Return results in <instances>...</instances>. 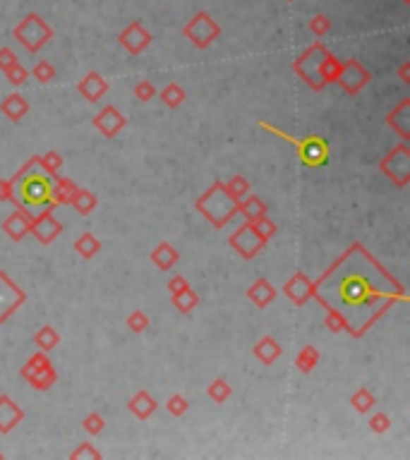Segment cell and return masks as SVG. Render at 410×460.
I'll return each instance as SVG.
<instances>
[{
  "label": "cell",
  "mask_w": 410,
  "mask_h": 460,
  "mask_svg": "<svg viewBox=\"0 0 410 460\" xmlns=\"http://www.w3.org/2000/svg\"><path fill=\"white\" fill-rule=\"evenodd\" d=\"M312 298L324 310L341 314L353 338H363L394 302H408V293L360 242H353L312 283Z\"/></svg>",
  "instance_id": "6da1fadb"
},
{
  "label": "cell",
  "mask_w": 410,
  "mask_h": 460,
  "mask_svg": "<svg viewBox=\"0 0 410 460\" xmlns=\"http://www.w3.org/2000/svg\"><path fill=\"white\" fill-rule=\"evenodd\" d=\"M12 202H17L29 219L39 216L46 209H56L53 204V175L39 166V156H32L27 166L12 175Z\"/></svg>",
  "instance_id": "7a4b0ae2"
},
{
  "label": "cell",
  "mask_w": 410,
  "mask_h": 460,
  "mask_svg": "<svg viewBox=\"0 0 410 460\" xmlns=\"http://www.w3.org/2000/svg\"><path fill=\"white\" fill-rule=\"evenodd\" d=\"M195 207L214 228H223L233 219V214H238V202L228 195L226 185H223L221 180H216V183L197 199Z\"/></svg>",
  "instance_id": "3957f363"
},
{
  "label": "cell",
  "mask_w": 410,
  "mask_h": 460,
  "mask_svg": "<svg viewBox=\"0 0 410 460\" xmlns=\"http://www.w3.org/2000/svg\"><path fill=\"white\" fill-rule=\"evenodd\" d=\"M259 127H262V130H267V132H274V135H279L281 139H286L288 144H293L295 151H298V156H300V161H303L307 168H322V166H327V163H329V144H327V139H324V137L307 135L303 139H295L291 135H286L283 130H279V127L264 123V120L259 123Z\"/></svg>",
  "instance_id": "277c9868"
},
{
  "label": "cell",
  "mask_w": 410,
  "mask_h": 460,
  "mask_svg": "<svg viewBox=\"0 0 410 460\" xmlns=\"http://www.w3.org/2000/svg\"><path fill=\"white\" fill-rule=\"evenodd\" d=\"M15 39L20 41L29 53H39L41 48L53 39V27L39 15V12H29V15L15 27Z\"/></svg>",
  "instance_id": "5b68a950"
},
{
  "label": "cell",
  "mask_w": 410,
  "mask_h": 460,
  "mask_svg": "<svg viewBox=\"0 0 410 460\" xmlns=\"http://www.w3.org/2000/svg\"><path fill=\"white\" fill-rule=\"evenodd\" d=\"M327 53H329L327 46L317 41L315 46L307 48L303 56L293 63L295 75H298L300 80H305L307 87L315 89V92H322V89H324V82H322V77H319V65H322V58L327 56Z\"/></svg>",
  "instance_id": "8992f818"
},
{
  "label": "cell",
  "mask_w": 410,
  "mask_h": 460,
  "mask_svg": "<svg viewBox=\"0 0 410 460\" xmlns=\"http://www.w3.org/2000/svg\"><path fill=\"white\" fill-rule=\"evenodd\" d=\"M379 168L396 187H408L410 185V147L406 142H401L399 147H394L379 161Z\"/></svg>",
  "instance_id": "52a82bcc"
},
{
  "label": "cell",
  "mask_w": 410,
  "mask_h": 460,
  "mask_svg": "<svg viewBox=\"0 0 410 460\" xmlns=\"http://www.w3.org/2000/svg\"><path fill=\"white\" fill-rule=\"evenodd\" d=\"M183 34L188 36L197 48H209L221 36V27H219V22H214V17H211L209 12H197V15L185 24Z\"/></svg>",
  "instance_id": "ba28073f"
},
{
  "label": "cell",
  "mask_w": 410,
  "mask_h": 460,
  "mask_svg": "<svg viewBox=\"0 0 410 460\" xmlns=\"http://www.w3.org/2000/svg\"><path fill=\"white\" fill-rule=\"evenodd\" d=\"M228 245H231L233 250L238 252L243 259H252V257H257V254L262 252V247L267 245V240H264L262 235H259L257 230H255V226L247 221V223H243V226H240L231 235Z\"/></svg>",
  "instance_id": "9c48e42d"
},
{
  "label": "cell",
  "mask_w": 410,
  "mask_h": 460,
  "mask_svg": "<svg viewBox=\"0 0 410 460\" xmlns=\"http://www.w3.org/2000/svg\"><path fill=\"white\" fill-rule=\"evenodd\" d=\"M24 302H27V293L5 271H0V324L8 322Z\"/></svg>",
  "instance_id": "30bf717a"
},
{
  "label": "cell",
  "mask_w": 410,
  "mask_h": 460,
  "mask_svg": "<svg viewBox=\"0 0 410 460\" xmlns=\"http://www.w3.org/2000/svg\"><path fill=\"white\" fill-rule=\"evenodd\" d=\"M29 233H34V238L39 240L41 245H51V242L63 233V226H60V221L53 216V209H46L32 219V230H29Z\"/></svg>",
  "instance_id": "8fae6325"
},
{
  "label": "cell",
  "mask_w": 410,
  "mask_h": 460,
  "mask_svg": "<svg viewBox=\"0 0 410 460\" xmlns=\"http://www.w3.org/2000/svg\"><path fill=\"white\" fill-rule=\"evenodd\" d=\"M336 82L341 84V89L346 94H358L360 89L370 82V72H367L358 60H348V63H343V70Z\"/></svg>",
  "instance_id": "7c38bea8"
},
{
  "label": "cell",
  "mask_w": 410,
  "mask_h": 460,
  "mask_svg": "<svg viewBox=\"0 0 410 460\" xmlns=\"http://www.w3.org/2000/svg\"><path fill=\"white\" fill-rule=\"evenodd\" d=\"M118 41L128 53H132V56H140L144 48L152 44V34L142 27V22H130L128 29H123V32H120Z\"/></svg>",
  "instance_id": "4fadbf2b"
},
{
  "label": "cell",
  "mask_w": 410,
  "mask_h": 460,
  "mask_svg": "<svg viewBox=\"0 0 410 460\" xmlns=\"http://www.w3.org/2000/svg\"><path fill=\"white\" fill-rule=\"evenodd\" d=\"M125 125H128V118H125V115L120 113L116 106H106L104 111H99V113H96V118H94V127L106 139L118 137L120 130H123Z\"/></svg>",
  "instance_id": "5bb4252c"
},
{
  "label": "cell",
  "mask_w": 410,
  "mask_h": 460,
  "mask_svg": "<svg viewBox=\"0 0 410 460\" xmlns=\"http://www.w3.org/2000/svg\"><path fill=\"white\" fill-rule=\"evenodd\" d=\"M283 293L288 295V300L291 302H295L298 307H303L305 302L312 298V281L303 274V271H298L293 278H288V283L283 286Z\"/></svg>",
  "instance_id": "9a60e30c"
},
{
  "label": "cell",
  "mask_w": 410,
  "mask_h": 460,
  "mask_svg": "<svg viewBox=\"0 0 410 460\" xmlns=\"http://www.w3.org/2000/svg\"><path fill=\"white\" fill-rule=\"evenodd\" d=\"M77 92H80L89 104H96L99 99H104V94L108 92V82L99 72H89L84 75L80 82H77Z\"/></svg>",
  "instance_id": "2e32d148"
},
{
  "label": "cell",
  "mask_w": 410,
  "mask_h": 460,
  "mask_svg": "<svg viewBox=\"0 0 410 460\" xmlns=\"http://www.w3.org/2000/svg\"><path fill=\"white\" fill-rule=\"evenodd\" d=\"M387 123L391 130L399 132V137L403 142H408L410 139V99H403L401 104L387 115Z\"/></svg>",
  "instance_id": "e0dca14e"
},
{
  "label": "cell",
  "mask_w": 410,
  "mask_h": 460,
  "mask_svg": "<svg viewBox=\"0 0 410 460\" xmlns=\"http://www.w3.org/2000/svg\"><path fill=\"white\" fill-rule=\"evenodd\" d=\"M22 420H24V413L20 405L12 401L10 396H0V432L3 434L12 432Z\"/></svg>",
  "instance_id": "ac0fdd59"
},
{
  "label": "cell",
  "mask_w": 410,
  "mask_h": 460,
  "mask_svg": "<svg viewBox=\"0 0 410 460\" xmlns=\"http://www.w3.org/2000/svg\"><path fill=\"white\" fill-rule=\"evenodd\" d=\"M3 230H5V235H8L10 240L20 242L24 235L32 230V219H29V216L24 214L22 209H17V211H12L8 219L3 221Z\"/></svg>",
  "instance_id": "d6986e66"
},
{
  "label": "cell",
  "mask_w": 410,
  "mask_h": 460,
  "mask_svg": "<svg viewBox=\"0 0 410 460\" xmlns=\"http://www.w3.org/2000/svg\"><path fill=\"white\" fill-rule=\"evenodd\" d=\"M247 298L252 300V305H257V310H267L271 302L276 300V288L271 286L267 278H257L250 286V290H247Z\"/></svg>",
  "instance_id": "ffe728a7"
},
{
  "label": "cell",
  "mask_w": 410,
  "mask_h": 460,
  "mask_svg": "<svg viewBox=\"0 0 410 460\" xmlns=\"http://www.w3.org/2000/svg\"><path fill=\"white\" fill-rule=\"evenodd\" d=\"M0 113L5 115V118H10L12 123H20L24 115L29 113V101L24 99L22 94H10L3 99V104H0Z\"/></svg>",
  "instance_id": "44dd1931"
},
{
  "label": "cell",
  "mask_w": 410,
  "mask_h": 460,
  "mask_svg": "<svg viewBox=\"0 0 410 460\" xmlns=\"http://www.w3.org/2000/svg\"><path fill=\"white\" fill-rule=\"evenodd\" d=\"M128 408H130V413L137 417V420H147V417L154 415L156 401L152 398V393H149V391H137L135 396L130 398Z\"/></svg>",
  "instance_id": "7402d4cb"
},
{
  "label": "cell",
  "mask_w": 410,
  "mask_h": 460,
  "mask_svg": "<svg viewBox=\"0 0 410 460\" xmlns=\"http://www.w3.org/2000/svg\"><path fill=\"white\" fill-rule=\"evenodd\" d=\"M281 353H283V348L279 345V341H276V338H271V336H264L262 341H257V345H255V357L267 367L274 365V362L281 357Z\"/></svg>",
  "instance_id": "603a6c76"
},
{
  "label": "cell",
  "mask_w": 410,
  "mask_h": 460,
  "mask_svg": "<svg viewBox=\"0 0 410 460\" xmlns=\"http://www.w3.org/2000/svg\"><path fill=\"white\" fill-rule=\"evenodd\" d=\"M178 259H180V252L171 245V242H161V245L152 252V262L156 269H161V271H171L173 266L178 264Z\"/></svg>",
  "instance_id": "cb8c5ba5"
},
{
  "label": "cell",
  "mask_w": 410,
  "mask_h": 460,
  "mask_svg": "<svg viewBox=\"0 0 410 460\" xmlns=\"http://www.w3.org/2000/svg\"><path fill=\"white\" fill-rule=\"evenodd\" d=\"M238 211L245 216L247 221H255V219H259V216L267 214V202L257 195H245L238 202Z\"/></svg>",
  "instance_id": "d4e9b609"
},
{
  "label": "cell",
  "mask_w": 410,
  "mask_h": 460,
  "mask_svg": "<svg viewBox=\"0 0 410 460\" xmlns=\"http://www.w3.org/2000/svg\"><path fill=\"white\" fill-rule=\"evenodd\" d=\"M75 190H77V185L72 183L70 178L53 175V204H56V207H60V204H70Z\"/></svg>",
  "instance_id": "484cf974"
},
{
  "label": "cell",
  "mask_w": 410,
  "mask_h": 460,
  "mask_svg": "<svg viewBox=\"0 0 410 460\" xmlns=\"http://www.w3.org/2000/svg\"><path fill=\"white\" fill-rule=\"evenodd\" d=\"M96 204H99V199H96L94 192L82 190V187H77L75 195H72V199H70V207L75 209L77 214H82V216L92 214V211L96 209Z\"/></svg>",
  "instance_id": "4316f807"
},
{
  "label": "cell",
  "mask_w": 410,
  "mask_h": 460,
  "mask_svg": "<svg viewBox=\"0 0 410 460\" xmlns=\"http://www.w3.org/2000/svg\"><path fill=\"white\" fill-rule=\"evenodd\" d=\"M27 381L34 386L36 391H48V389H51V386L58 381V372H56V367H53V362H51V365L36 369V372H34Z\"/></svg>",
  "instance_id": "83f0119b"
},
{
  "label": "cell",
  "mask_w": 410,
  "mask_h": 460,
  "mask_svg": "<svg viewBox=\"0 0 410 460\" xmlns=\"http://www.w3.org/2000/svg\"><path fill=\"white\" fill-rule=\"evenodd\" d=\"M75 252L80 254L82 259H94L96 254L101 252V240L96 238L94 233H82L80 238L75 240Z\"/></svg>",
  "instance_id": "f1b7e54d"
},
{
  "label": "cell",
  "mask_w": 410,
  "mask_h": 460,
  "mask_svg": "<svg viewBox=\"0 0 410 460\" xmlns=\"http://www.w3.org/2000/svg\"><path fill=\"white\" fill-rule=\"evenodd\" d=\"M341 70H343V60H339L336 56H331V53H327V56L322 58V65H319V77H322L324 87H327V84H331V82L339 80Z\"/></svg>",
  "instance_id": "f546056e"
},
{
  "label": "cell",
  "mask_w": 410,
  "mask_h": 460,
  "mask_svg": "<svg viewBox=\"0 0 410 460\" xmlns=\"http://www.w3.org/2000/svg\"><path fill=\"white\" fill-rule=\"evenodd\" d=\"M171 302L180 314H190L197 305H200V295H197L192 288H185V290H180V293L173 295Z\"/></svg>",
  "instance_id": "4dcf8cb0"
},
{
  "label": "cell",
  "mask_w": 410,
  "mask_h": 460,
  "mask_svg": "<svg viewBox=\"0 0 410 460\" xmlns=\"http://www.w3.org/2000/svg\"><path fill=\"white\" fill-rule=\"evenodd\" d=\"M319 350L315 348V345H305L303 350L298 353V357H295V367L300 369L303 374H310L312 369H315L319 365Z\"/></svg>",
  "instance_id": "1f68e13d"
},
{
  "label": "cell",
  "mask_w": 410,
  "mask_h": 460,
  "mask_svg": "<svg viewBox=\"0 0 410 460\" xmlns=\"http://www.w3.org/2000/svg\"><path fill=\"white\" fill-rule=\"evenodd\" d=\"M34 343L39 350H44V353H51L53 348H58L60 343V334L53 326H44V329H39V334L34 336Z\"/></svg>",
  "instance_id": "d6a6232c"
},
{
  "label": "cell",
  "mask_w": 410,
  "mask_h": 460,
  "mask_svg": "<svg viewBox=\"0 0 410 460\" xmlns=\"http://www.w3.org/2000/svg\"><path fill=\"white\" fill-rule=\"evenodd\" d=\"M375 403H377V398L372 396V391L365 389V386H360V389L351 396V405H353L355 410H358V413H363V415L370 413V410L375 408Z\"/></svg>",
  "instance_id": "836d02e7"
},
{
  "label": "cell",
  "mask_w": 410,
  "mask_h": 460,
  "mask_svg": "<svg viewBox=\"0 0 410 460\" xmlns=\"http://www.w3.org/2000/svg\"><path fill=\"white\" fill-rule=\"evenodd\" d=\"M223 185H226V192L235 199V202H240L245 195H250V180H247L245 175H233V178Z\"/></svg>",
  "instance_id": "e575fe53"
},
{
  "label": "cell",
  "mask_w": 410,
  "mask_h": 460,
  "mask_svg": "<svg viewBox=\"0 0 410 460\" xmlns=\"http://www.w3.org/2000/svg\"><path fill=\"white\" fill-rule=\"evenodd\" d=\"M161 101L168 106V108H180V104L185 101V89L180 84H168V87L161 92Z\"/></svg>",
  "instance_id": "d590c367"
},
{
  "label": "cell",
  "mask_w": 410,
  "mask_h": 460,
  "mask_svg": "<svg viewBox=\"0 0 410 460\" xmlns=\"http://www.w3.org/2000/svg\"><path fill=\"white\" fill-rule=\"evenodd\" d=\"M231 391L233 389H231V384H228L226 379H214V381H211V386H209V398L214 403L221 405V403H226L228 398H231Z\"/></svg>",
  "instance_id": "8d00e7d4"
},
{
  "label": "cell",
  "mask_w": 410,
  "mask_h": 460,
  "mask_svg": "<svg viewBox=\"0 0 410 460\" xmlns=\"http://www.w3.org/2000/svg\"><path fill=\"white\" fill-rule=\"evenodd\" d=\"M39 166L44 168L48 175H58V171L63 168V156L58 151H46L44 156H39Z\"/></svg>",
  "instance_id": "74e56055"
},
{
  "label": "cell",
  "mask_w": 410,
  "mask_h": 460,
  "mask_svg": "<svg viewBox=\"0 0 410 460\" xmlns=\"http://www.w3.org/2000/svg\"><path fill=\"white\" fill-rule=\"evenodd\" d=\"M46 365H51V360H48V353L39 350V353H34V355L27 360V365L22 367V377L29 379V377H32V374L36 372V369H41V367H46Z\"/></svg>",
  "instance_id": "f35d334b"
},
{
  "label": "cell",
  "mask_w": 410,
  "mask_h": 460,
  "mask_svg": "<svg viewBox=\"0 0 410 460\" xmlns=\"http://www.w3.org/2000/svg\"><path fill=\"white\" fill-rule=\"evenodd\" d=\"M34 80L41 82V84H48L51 80H56V68H53L48 60H41V63H36V68L32 70Z\"/></svg>",
  "instance_id": "ab89813d"
},
{
  "label": "cell",
  "mask_w": 410,
  "mask_h": 460,
  "mask_svg": "<svg viewBox=\"0 0 410 460\" xmlns=\"http://www.w3.org/2000/svg\"><path fill=\"white\" fill-rule=\"evenodd\" d=\"M250 223L255 226V230H257L259 235H262L264 240H269V238H274V235H276V223L271 221L267 214L259 216V219H255V221H250Z\"/></svg>",
  "instance_id": "60d3db41"
},
{
  "label": "cell",
  "mask_w": 410,
  "mask_h": 460,
  "mask_svg": "<svg viewBox=\"0 0 410 460\" xmlns=\"http://www.w3.org/2000/svg\"><path fill=\"white\" fill-rule=\"evenodd\" d=\"M5 77H8V80L15 84V87H20V84H24L27 82V77H29V70L24 68V65L20 63V60H17V63H12L8 70H5Z\"/></svg>",
  "instance_id": "b9f144b4"
},
{
  "label": "cell",
  "mask_w": 410,
  "mask_h": 460,
  "mask_svg": "<svg viewBox=\"0 0 410 460\" xmlns=\"http://www.w3.org/2000/svg\"><path fill=\"white\" fill-rule=\"evenodd\" d=\"M166 408H168V413H171V415L180 417V415H185L190 410V403H188V398H185V396H180V393H173V396L168 398Z\"/></svg>",
  "instance_id": "7bdbcfd3"
},
{
  "label": "cell",
  "mask_w": 410,
  "mask_h": 460,
  "mask_svg": "<svg viewBox=\"0 0 410 460\" xmlns=\"http://www.w3.org/2000/svg\"><path fill=\"white\" fill-rule=\"evenodd\" d=\"M128 329L132 331V334H142V331L149 329V317L142 310H135L128 317Z\"/></svg>",
  "instance_id": "ee69618b"
},
{
  "label": "cell",
  "mask_w": 410,
  "mask_h": 460,
  "mask_svg": "<svg viewBox=\"0 0 410 460\" xmlns=\"http://www.w3.org/2000/svg\"><path fill=\"white\" fill-rule=\"evenodd\" d=\"M82 427H84V432H89V434H94V437H96V434H101V432H104L106 420H104V415L92 413V415H87V417H84Z\"/></svg>",
  "instance_id": "f6af8a7d"
},
{
  "label": "cell",
  "mask_w": 410,
  "mask_h": 460,
  "mask_svg": "<svg viewBox=\"0 0 410 460\" xmlns=\"http://www.w3.org/2000/svg\"><path fill=\"white\" fill-rule=\"evenodd\" d=\"M310 32L315 36H327L331 32V20L327 15H315L310 20Z\"/></svg>",
  "instance_id": "bcb514c9"
},
{
  "label": "cell",
  "mask_w": 410,
  "mask_h": 460,
  "mask_svg": "<svg viewBox=\"0 0 410 460\" xmlns=\"http://www.w3.org/2000/svg\"><path fill=\"white\" fill-rule=\"evenodd\" d=\"M156 96V87L149 80H142L140 84L135 87V99L142 101V104H147V101H152Z\"/></svg>",
  "instance_id": "7dc6e473"
},
{
  "label": "cell",
  "mask_w": 410,
  "mask_h": 460,
  "mask_svg": "<svg viewBox=\"0 0 410 460\" xmlns=\"http://www.w3.org/2000/svg\"><path fill=\"white\" fill-rule=\"evenodd\" d=\"M389 427H391V417H389L387 413H377V415L370 417V429H372L375 434L389 432Z\"/></svg>",
  "instance_id": "c3c4849f"
},
{
  "label": "cell",
  "mask_w": 410,
  "mask_h": 460,
  "mask_svg": "<svg viewBox=\"0 0 410 460\" xmlns=\"http://www.w3.org/2000/svg\"><path fill=\"white\" fill-rule=\"evenodd\" d=\"M324 326L331 331V334H341V331H346V322H343L341 314L327 310V317H324Z\"/></svg>",
  "instance_id": "681fc988"
},
{
  "label": "cell",
  "mask_w": 410,
  "mask_h": 460,
  "mask_svg": "<svg viewBox=\"0 0 410 460\" xmlns=\"http://www.w3.org/2000/svg\"><path fill=\"white\" fill-rule=\"evenodd\" d=\"M72 460H80V458H94V460H99L101 458V453L94 449L92 444H87V441H84V444H80V449L77 451H72V456H70Z\"/></svg>",
  "instance_id": "f907efd6"
},
{
  "label": "cell",
  "mask_w": 410,
  "mask_h": 460,
  "mask_svg": "<svg viewBox=\"0 0 410 460\" xmlns=\"http://www.w3.org/2000/svg\"><path fill=\"white\" fill-rule=\"evenodd\" d=\"M12 63H17V56H15V51H12V48H0V70H8Z\"/></svg>",
  "instance_id": "816d5d0a"
},
{
  "label": "cell",
  "mask_w": 410,
  "mask_h": 460,
  "mask_svg": "<svg viewBox=\"0 0 410 460\" xmlns=\"http://www.w3.org/2000/svg\"><path fill=\"white\" fill-rule=\"evenodd\" d=\"M185 288H190V283H188V278L185 276H173L171 281H168V290H171V295H176L180 293V290H185Z\"/></svg>",
  "instance_id": "f5cc1de1"
},
{
  "label": "cell",
  "mask_w": 410,
  "mask_h": 460,
  "mask_svg": "<svg viewBox=\"0 0 410 460\" xmlns=\"http://www.w3.org/2000/svg\"><path fill=\"white\" fill-rule=\"evenodd\" d=\"M12 199V180H0V202Z\"/></svg>",
  "instance_id": "db71d44e"
},
{
  "label": "cell",
  "mask_w": 410,
  "mask_h": 460,
  "mask_svg": "<svg viewBox=\"0 0 410 460\" xmlns=\"http://www.w3.org/2000/svg\"><path fill=\"white\" fill-rule=\"evenodd\" d=\"M399 75H401V82H410V60H406V63L401 65V70H399Z\"/></svg>",
  "instance_id": "11a10c76"
},
{
  "label": "cell",
  "mask_w": 410,
  "mask_h": 460,
  "mask_svg": "<svg viewBox=\"0 0 410 460\" xmlns=\"http://www.w3.org/2000/svg\"><path fill=\"white\" fill-rule=\"evenodd\" d=\"M288 3H295V0H288Z\"/></svg>",
  "instance_id": "9f6ffc18"
},
{
  "label": "cell",
  "mask_w": 410,
  "mask_h": 460,
  "mask_svg": "<svg viewBox=\"0 0 410 460\" xmlns=\"http://www.w3.org/2000/svg\"><path fill=\"white\" fill-rule=\"evenodd\" d=\"M403 3H410V0H403Z\"/></svg>",
  "instance_id": "6f0895ef"
},
{
  "label": "cell",
  "mask_w": 410,
  "mask_h": 460,
  "mask_svg": "<svg viewBox=\"0 0 410 460\" xmlns=\"http://www.w3.org/2000/svg\"><path fill=\"white\" fill-rule=\"evenodd\" d=\"M0 458H3V453H0Z\"/></svg>",
  "instance_id": "680465c9"
}]
</instances>
